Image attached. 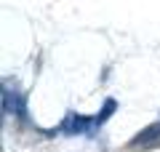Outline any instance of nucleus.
Wrapping results in <instances>:
<instances>
[{
  "instance_id": "3",
  "label": "nucleus",
  "mask_w": 160,
  "mask_h": 152,
  "mask_svg": "<svg viewBox=\"0 0 160 152\" xmlns=\"http://www.w3.org/2000/svg\"><path fill=\"white\" fill-rule=\"evenodd\" d=\"M115 107H118V101H115V99H107V101H104V107H102V112H99V118H93V125H102L104 120L115 112Z\"/></svg>"
},
{
  "instance_id": "2",
  "label": "nucleus",
  "mask_w": 160,
  "mask_h": 152,
  "mask_svg": "<svg viewBox=\"0 0 160 152\" xmlns=\"http://www.w3.org/2000/svg\"><path fill=\"white\" fill-rule=\"evenodd\" d=\"M158 139H160V123H155V125H149L147 131H142L139 136H133L131 144L133 147H144V144H152V141H158Z\"/></svg>"
},
{
  "instance_id": "1",
  "label": "nucleus",
  "mask_w": 160,
  "mask_h": 152,
  "mask_svg": "<svg viewBox=\"0 0 160 152\" xmlns=\"http://www.w3.org/2000/svg\"><path fill=\"white\" fill-rule=\"evenodd\" d=\"M88 125H93V118H86V115H75V112H69L62 128L67 131V134H83V131H88Z\"/></svg>"
}]
</instances>
